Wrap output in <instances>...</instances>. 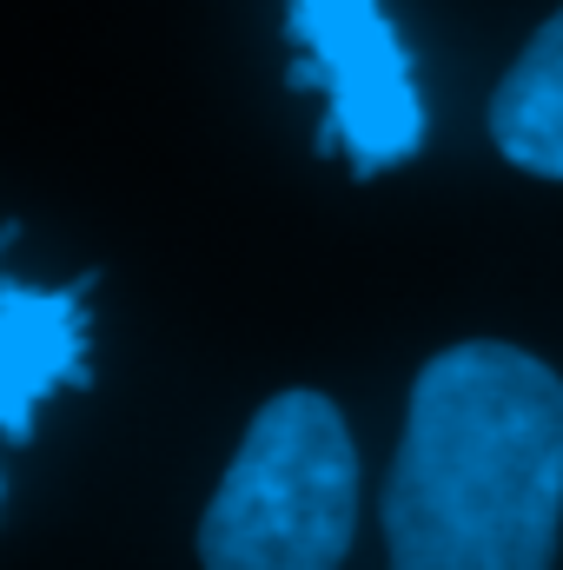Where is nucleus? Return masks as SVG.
Masks as SVG:
<instances>
[{"label": "nucleus", "instance_id": "nucleus-1", "mask_svg": "<svg viewBox=\"0 0 563 570\" xmlns=\"http://www.w3.org/2000/svg\"><path fill=\"white\" fill-rule=\"evenodd\" d=\"M563 531V379L497 338L437 352L385 484L392 570H551Z\"/></svg>", "mask_w": 563, "mask_h": 570}, {"label": "nucleus", "instance_id": "nucleus-2", "mask_svg": "<svg viewBox=\"0 0 563 570\" xmlns=\"http://www.w3.org/2000/svg\"><path fill=\"white\" fill-rule=\"evenodd\" d=\"M358 531V444L325 392H279L246 425L206 518V570H338Z\"/></svg>", "mask_w": 563, "mask_h": 570}, {"label": "nucleus", "instance_id": "nucleus-3", "mask_svg": "<svg viewBox=\"0 0 563 570\" xmlns=\"http://www.w3.org/2000/svg\"><path fill=\"white\" fill-rule=\"evenodd\" d=\"M285 33L298 47L292 87L325 94L318 153H345L358 179L405 166L424 146V100L412 53L378 0H292Z\"/></svg>", "mask_w": 563, "mask_h": 570}, {"label": "nucleus", "instance_id": "nucleus-4", "mask_svg": "<svg viewBox=\"0 0 563 570\" xmlns=\"http://www.w3.org/2000/svg\"><path fill=\"white\" fill-rule=\"evenodd\" d=\"M13 246V226H0V253ZM87 285H27L0 266V444H20L33 431V412L87 385V345H93V312Z\"/></svg>", "mask_w": 563, "mask_h": 570}, {"label": "nucleus", "instance_id": "nucleus-5", "mask_svg": "<svg viewBox=\"0 0 563 570\" xmlns=\"http://www.w3.org/2000/svg\"><path fill=\"white\" fill-rule=\"evenodd\" d=\"M491 140L511 166L563 179V7L531 33L517 67L491 94Z\"/></svg>", "mask_w": 563, "mask_h": 570}]
</instances>
